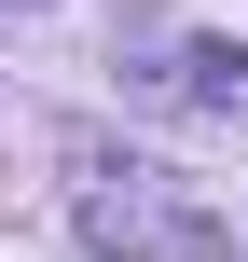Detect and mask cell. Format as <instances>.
I'll return each instance as SVG.
<instances>
[{"label": "cell", "mask_w": 248, "mask_h": 262, "mask_svg": "<svg viewBox=\"0 0 248 262\" xmlns=\"http://www.w3.org/2000/svg\"><path fill=\"white\" fill-rule=\"evenodd\" d=\"M179 97H193V111H235L248 97V55L235 41H179Z\"/></svg>", "instance_id": "obj_1"}, {"label": "cell", "mask_w": 248, "mask_h": 262, "mask_svg": "<svg viewBox=\"0 0 248 262\" xmlns=\"http://www.w3.org/2000/svg\"><path fill=\"white\" fill-rule=\"evenodd\" d=\"M83 249H152V193H83Z\"/></svg>", "instance_id": "obj_2"}]
</instances>
